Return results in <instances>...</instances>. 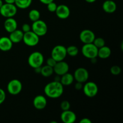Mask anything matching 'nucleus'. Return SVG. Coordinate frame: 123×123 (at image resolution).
I'll list each match as a JSON object with an SVG mask.
<instances>
[{
  "instance_id": "nucleus-8",
  "label": "nucleus",
  "mask_w": 123,
  "mask_h": 123,
  "mask_svg": "<svg viewBox=\"0 0 123 123\" xmlns=\"http://www.w3.org/2000/svg\"><path fill=\"white\" fill-rule=\"evenodd\" d=\"M7 88L10 94L16 96L21 92L22 90V84L18 79H12L7 84Z\"/></svg>"
},
{
  "instance_id": "nucleus-20",
  "label": "nucleus",
  "mask_w": 123,
  "mask_h": 123,
  "mask_svg": "<svg viewBox=\"0 0 123 123\" xmlns=\"http://www.w3.org/2000/svg\"><path fill=\"white\" fill-rule=\"evenodd\" d=\"M74 76L73 74L68 72L60 76V82L63 86H69L73 84L74 81Z\"/></svg>"
},
{
  "instance_id": "nucleus-25",
  "label": "nucleus",
  "mask_w": 123,
  "mask_h": 123,
  "mask_svg": "<svg viewBox=\"0 0 123 123\" xmlns=\"http://www.w3.org/2000/svg\"><path fill=\"white\" fill-rule=\"evenodd\" d=\"M66 50H67V55H68L72 57L77 56L79 53V49L78 47L74 45L69 46L66 48Z\"/></svg>"
},
{
  "instance_id": "nucleus-22",
  "label": "nucleus",
  "mask_w": 123,
  "mask_h": 123,
  "mask_svg": "<svg viewBox=\"0 0 123 123\" xmlns=\"http://www.w3.org/2000/svg\"><path fill=\"white\" fill-rule=\"evenodd\" d=\"M32 0H15L14 4L17 8L20 9H26L30 7Z\"/></svg>"
},
{
  "instance_id": "nucleus-14",
  "label": "nucleus",
  "mask_w": 123,
  "mask_h": 123,
  "mask_svg": "<svg viewBox=\"0 0 123 123\" xmlns=\"http://www.w3.org/2000/svg\"><path fill=\"white\" fill-rule=\"evenodd\" d=\"M61 120L64 123H73L76 120V115L70 109L64 111L61 114Z\"/></svg>"
},
{
  "instance_id": "nucleus-10",
  "label": "nucleus",
  "mask_w": 123,
  "mask_h": 123,
  "mask_svg": "<svg viewBox=\"0 0 123 123\" xmlns=\"http://www.w3.org/2000/svg\"><path fill=\"white\" fill-rule=\"evenodd\" d=\"M73 76L76 81L83 84V83L86 82L88 79L89 73L86 68L79 67L74 71Z\"/></svg>"
},
{
  "instance_id": "nucleus-38",
  "label": "nucleus",
  "mask_w": 123,
  "mask_h": 123,
  "mask_svg": "<svg viewBox=\"0 0 123 123\" xmlns=\"http://www.w3.org/2000/svg\"><path fill=\"white\" fill-rule=\"evenodd\" d=\"M3 1H2V0H0V8L1 7V6H2V4H3Z\"/></svg>"
},
{
  "instance_id": "nucleus-9",
  "label": "nucleus",
  "mask_w": 123,
  "mask_h": 123,
  "mask_svg": "<svg viewBox=\"0 0 123 123\" xmlns=\"http://www.w3.org/2000/svg\"><path fill=\"white\" fill-rule=\"evenodd\" d=\"M82 90L84 94L90 98L95 97L98 91V86L94 82H86L85 85H83Z\"/></svg>"
},
{
  "instance_id": "nucleus-21",
  "label": "nucleus",
  "mask_w": 123,
  "mask_h": 123,
  "mask_svg": "<svg viewBox=\"0 0 123 123\" xmlns=\"http://www.w3.org/2000/svg\"><path fill=\"white\" fill-rule=\"evenodd\" d=\"M111 55V50L108 46L105 45L102 48L98 49L97 56L101 59H106Z\"/></svg>"
},
{
  "instance_id": "nucleus-18",
  "label": "nucleus",
  "mask_w": 123,
  "mask_h": 123,
  "mask_svg": "<svg viewBox=\"0 0 123 123\" xmlns=\"http://www.w3.org/2000/svg\"><path fill=\"white\" fill-rule=\"evenodd\" d=\"M24 34V32L22 30L16 29L10 33L9 38L13 43H20L22 41Z\"/></svg>"
},
{
  "instance_id": "nucleus-23",
  "label": "nucleus",
  "mask_w": 123,
  "mask_h": 123,
  "mask_svg": "<svg viewBox=\"0 0 123 123\" xmlns=\"http://www.w3.org/2000/svg\"><path fill=\"white\" fill-rule=\"evenodd\" d=\"M54 73L53 67H50L48 65H46V66H43V67H41L40 73L43 76L45 77V78L50 77V76L52 75Z\"/></svg>"
},
{
  "instance_id": "nucleus-2",
  "label": "nucleus",
  "mask_w": 123,
  "mask_h": 123,
  "mask_svg": "<svg viewBox=\"0 0 123 123\" xmlns=\"http://www.w3.org/2000/svg\"><path fill=\"white\" fill-rule=\"evenodd\" d=\"M44 62V56L43 54L38 51L31 53L28 58L29 66L33 68L40 67Z\"/></svg>"
},
{
  "instance_id": "nucleus-19",
  "label": "nucleus",
  "mask_w": 123,
  "mask_h": 123,
  "mask_svg": "<svg viewBox=\"0 0 123 123\" xmlns=\"http://www.w3.org/2000/svg\"><path fill=\"white\" fill-rule=\"evenodd\" d=\"M102 8L107 13H113L116 11L117 4L112 0H106L102 4Z\"/></svg>"
},
{
  "instance_id": "nucleus-13",
  "label": "nucleus",
  "mask_w": 123,
  "mask_h": 123,
  "mask_svg": "<svg viewBox=\"0 0 123 123\" xmlns=\"http://www.w3.org/2000/svg\"><path fill=\"white\" fill-rule=\"evenodd\" d=\"M55 13L59 19H66L70 15V10L69 7L64 4H61L57 6Z\"/></svg>"
},
{
  "instance_id": "nucleus-29",
  "label": "nucleus",
  "mask_w": 123,
  "mask_h": 123,
  "mask_svg": "<svg viewBox=\"0 0 123 123\" xmlns=\"http://www.w3.org/2000/svg\"><path fill=\"white\" fill-rule=\"evenodd\" d=\"M57 6L56 4L54 2V1H52V2L47 4V8L50 12H55L56 8H57Z\"/></svg>"
},
{
  "instance_id": "nucleus-1",
  "label": "nucleus",
  "mask_w": 123,
  "mask_h": 123,
  "mask_svg": "<svg viewBox=\"0 0 123 123\" xmlns=\"http://www.w3.org/2000/svg\"><path fill=\"white\" fill-rule=\"evenodd\" d=\"M44 92L48 97L51 98H59L64 92V86L59 81L49 82L44 86Z\"/></svg>"
},
{
  "instance_id": "nucleus-36",
  "label": "nucleus",
  "mask_w": 123,
  "mask_h": 123,
  "mask_svg": "<svg viewBox=\"0 0 123 123\" xmlns=\"http://www.w3.org/2000/svg\"><path fill=\"white\" fill-rule=\"evenodd\" d=\"M4 1L7 4H14L15 0H4Z\"/></svg>"
},
{
  "instance_id": "nucleus-16",
  "label": "nucleus",
  "mask_w": 123,
  "mask_h": 123,
  "mask_svg": "<svg viewBox=\"0 0 123 123\" xmlns=\"http://www.w3.org/2000/svg\"><path fill=\"white\" fill-rule=\"evenodd\" d=\"M4 26L6 31L10 33L16 30L17 27H18V23L14 18H8L6 19L4 23Z\"/></svg>"
},
{
  "instance_id": "nucleus-32",
  "label": "nucleus",
  "mask_w": 123,
  "mask_h": 123,
  "mask_svg": "<svg viewBox=\"0 0 123 123\" xmlns=\"http://www.w3.org/2000/svg\"><path fill=\"white\" fill-rule=\"evenodd\" d=\"M31 26H30L29 24H23L22 26V31L24 32V33L26 32H28V31H31Z\"/></svg>"
},
{
  "instance_id": "nucleus-34",
  "label": "nucleus",
  "mask_w": 123,
  "mask_h": 123,
  "mask_svg": "<svg viewBox=\"0 0 123 123\" xmlns=\"http://www.w3.org/2000/svg\"><path fill=\"white\" fill-rule=\"evenodd\" d=\"M80 123H91V121L88 118H82L80 121H79Z\"/></svg>"
},
{
  "instance_id": "nucleus-6",
  "label": "nucleus",
  "mask_w": 123,
  "mask_h": 123,
  "mask_svg": "<svg viewBox=\"0 0 123 123\" xmlns=\"http://www.w3.org/2000/svg\"><path fill=\"white\" fill-rule=\"evenodd\" d=\"M67 55L66 48L62 45L55 46L51 51V57L56 62L64 60Z\"/></svg>"
},
{
  "instance_id": "nucleus-31",
  "label": "nucleus",
  "mask_w": 123,
  "mask_h": 123,
  "mask_svg": "<svg viewBox=\"0 0 123 123\" xmlns=\"http://www.w3.org/2000/svg\"><path fill=\"white\" fill-rule=\"evenodd\" d=\"M46 62H47V65H48V66H50V67H54V66H55V65L56 64V61H55L52 57H50L47 60Z\"/></svg>"
},
{
  "instance_id": "nucleus-4",
  "label": "nucleus",
  "mask_w": 123,
  "mask_h": 123,
  "mask_svg": "<svg viewBox=\"0 0 123 123\" xmlns=\"http://www.w3.org/2000/svg\"><path fill=\"white\" fill-rule=\"evenodd\" d=\"M81 52L85 57L91 60L97 57L98 48L92 43L84 44L82 48Z\"/></svg>"
},
{
  "instance_id": "nucleus-15",
  "label": "nucleus",
  "mask_w": 123,
  "mask_h": 123,
  "mask_svg": "<svg viewBox=\"0 0 123 123\" xmlns=\"http://www.w3.org/2000/svg\"><path fill=\"white\" fill-rule=\"evenodd\" d=\"M34 107L37 110L44 109L47 106V100L44 96L38 95L33 100Z\"/></svg>"
},
{
  "instance_id": "nucleus-7",
  "label": "nucleus",
  "mask_w": 123,
  "mask_h": 123,
  "mask_svg": "<svg viewBox=\"0 0 123 123\" xmlns=\"http://www.w3.org/2000/svg\"><path fill=\"white\" fill-rule=\"evenodd\" d=\"M39 36H37L32 31L25 32L24 34L22 41L26 45L30 47H33L37 45L39 43Z\"/></svg>"
},
{
  "instance_id": "nucleus-26",
  "label": "nucleus",
  "mask_w": 123,
  "mask_h": 123,
  "mask_svg": "<svg viewBox=\"0 0 123 123\" xmlns=\"http://www.w3.org/2000/svg\"><path fill=\"white\" fill-rule=\"evenodd\" d=\"M92 43L98 49H99V48H102V47L104 46L105 45V40L103 38H102V37H97V38L96 37Z\"/></svg>"
},
{
  "instance_id": "nucleus-12",
  "label": "nucleus",
  "mask_w": 123,
  "mask_h": 123,
  "mask_svg": "<svg viewBox=\"0 0 123 123\" xmlns=\"http://www.w3.org/2000/svg\"><path fill=\"white\" fill-rule=\"evenodd\" d=\"M54 72L58 76H62L65 73H67L69 70V66L64 61H61L56 62V64L54 67Z\"/></svg>"
},
{
  "instance_id": "nucleus-30",
  "label": "nucleus",
  "mask_w": 123,
  "mask_h": 123,
  "mask_svg": "<svg viewBox=\"0 0 123 123\" xmlns=\"http://www.w3.org/2000/svg\"><path fill=\"white\" fill-rule=\"evenodd\" d=\"M6 98V94L5 91L2 88H0V105L2 104L5 101Z\"/></svg>"
},
{
  "instance_id": "nucleus-27",
  "label": "nucleus",
  "mask_w": 123,
  "mask_h": 123,
  "mask_svg": "<svg viewBox=\"0 0 123 123\" xmlns=\"http://www.w3.org/2000/svg\"><path fill=\"white\" fill-rule=\"evenodd\" d=\"M60 107H61L62 111L69 110L70 108V102L68 101L64 100L60 104Z\"/></svg>"
},
{
  "instance_id": "nucleus-28",
  "label": "nucleus",
  "mask_w": 123,
  "mask_h": 123,
  "mask_svg": "<svg viewBox=\"0 0 123 123\" xmlns=\"http://www.w3.org/2000/svg\"><path fill=\"white\" fill-rule=\"evenodd\" d=\"M121 72V69L119 66H113L111 68V73L113 75H118L120 74Z\"/></svg>"
},
{
  "instance_id": "nucleus-5",
  "label": "nucleus",
  "mask_w": 123,
  "mask_h": 123,
  "mask_svg": "<svg viewBox=\"0 0 123 123\" xmlns=\"http://www.w3.org/2000/svg\"><path fill=\"white\" fill-rule=\"evenodd\" d=\"M18 8L14 4L5 3L0 8V14L6 18H13L16 14Z\"/></svg>"
},
{
  "instance_id": "nucleus-11",
  "label": "nucleus",
  "mask_w": 123,
  "mask_h": 123,
  "mask_svg": "<svg viewBox=\"0 0 123 123\" xmlns=\"http://www.w3.org/2000/svg\"><path fill=\"white\" fill-rule=\"evenodd\" d=\"M95 38H96V36H95L94 32L90 30H83L79 34L80 40L84 44L92 43Z\"/></svg>"
},
{
  "instance_id": "nucleus-17",
  "label": "nucleus",
  "mask_w": 123,
  "mask_h": 123,
  "mask_svg": "<svg viewBox=\"0 0 123 123\" xmlns=\"http://www.w3.org/2000/svg\"><path fill=\"white\" fill-rule=\"evenodd\" d=\"M12 41L7 37H2L0 38V50L3 52L9 51L13 47Z\"/></svg>"
},
{
  "instance_id": "nucleus-37",
  "label": "nucleus",
  "mask_w": 123,
  "mask_h": 123,
  "mask_svg": "<svg viewBox=\"0 0 123 123\" xmlns=\"http://www.w3.org/2000/svg\"><path fill=\"white\" fill-rule=\"evenodd\" d=\"M97 1V0H85V1L88 2V3H93V2H94L95 1Z\"/></svg>"
},
{
  "instance_id": "nucleus-33",
  "label": "nucleus",
  "mask_w": 123,
  "mask_h": 123,
  "mask_svg": "<svg viewBox=\"0 0 123 123\" xmlns=\"http://www.w3.org/2000/svg\"><path fill=\"white\" fill-rule=\"evenodd\" d=\"M74 88H75L76 90H82L83 88V84L81 82H77L76 84L75 85H74Z\"/></svg>"
},
{
  "instance_id": "nucleus-35",
  "label": "nucleus",
  "mask_w": 123,
  "mask_h": 123,
  "mask_svg": "<svg viewBox=\"0 0 123 123\" xmlns=\"http://www.w3.org/2000/svg\"><path fill=\"white\" fill-rule=\"evenodd\" d=\"M39 1H40V2H42V3L43 4L47 5L48 4L50 3V2L54 1V0H39Z\"/></svg>"
},
{
  "instance_id": "nucleus-24",
  "label": "nucleus",
  "mask_w": 123,
  "mask_h": 123,
  "mask_svg": "<svg viewBox=\"0 0 123 123\" xmlns=\"http://www.w3.org/2000/svg\"><path fill=\"white\" fill-rule=\"evenodd\" d=\"M29 19L32 22H35L39 20L40 18V13L38 10L36 9H32L28 13Z\"/></svg>"
},
{
  "instance_id": "nucleus-3",
  "label": "nucleus",
  "mask_w": 123,
  "mask_h": 123,
  "mask_svg": "<svg viewBox=\"0 0 123 123\" xmlns=\"http://www.w3.org/2000/svg\"><path fill=\"white\" fill-rule=\"evenodd\" d=\"M31 31H33L39 37L44 36L48 32V25L46 23L42 20L33 22L31 26Z\"/></svg>"
}]
</instances>
